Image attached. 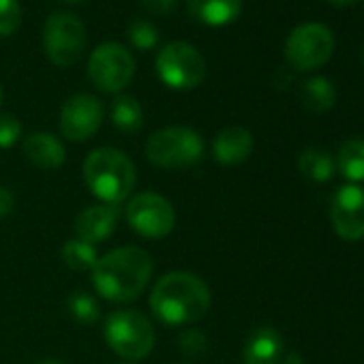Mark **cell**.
Returning a JSON list of instances; mask_svg holds the SVG:
<instances>
[{
  "label": "cell",
  "instance_id": "9",
  "mask_svg": "<svg viewBox=\"0 0 364 364\" xmlns=\"http://www.w3.org/2000/svg\"><path fill=\"white\" fill-rule=\"evenodd\" d=\"M135 75V60L120 43H101L88 60V77L103 92H120Z\"/></svg>",
  "mask_w": 364,
  "mask_h": 364
},
{
  "label": "cell",
  "instance_id": "18",
  "mask_svg": "<svg viewBox=\"0 0 364 364\" xmlns=\"http://www.w3.org/2000/svg\"><path fill=\"white\" fill-rule=\"evenodd\" d=\"M302 105L313 114H326L336 101V90L328 77H309L300 90Z\"/></svg>",
  "mask_w": 364,
  "mask_h": 364
},
{
  "label": "cell",
  "instance_id": "28",
  "mask_svg": "<svg viewBox=\"0 0 364 364\" xmlns=\"http://www.w3.org/2000/svg\"><path fill=\"white\" fill-rule=\"evenodd\" d=\"M139 5L152 16H169L176 9V0H139Z\"/></svg>",
  "mask_w": 364,
  "mask_h": 364
},
{
  "label": "cell",
  "instance_id": "10",
  "mask_svg": "<svg viewBox=\"0 0 364 364\" xmlns=\"http://www.w3.org/2000/svg\"><path fill=\"white\" fill-rule=\"evenodd\" d=\"M124 219L144 238H165L176 225V213L169 200L152 191L133 196L124 208Z\"/></svg>",
  "mask_w": 364,
  "mask_h": 364
},
{
  "label": "cell",
  "instance_id": "8",
  "mask_svg": "<svg viewBox=\"0 0 364 364\" xmlns=\"http://www.w3.org/2000/svg\"><path fill=\"white\" fill-rule=\"evenodd\" d=\"M43 48L50 63L58 67L75 65L86 48L84 24L71 14H52L43 26Z\"/></svg>",
  "mask_w": 364,
  "mask_h": 364
},
{
  "label": "cell",
  "instance_id": "13",
  "mask_svg": "<svg viewBox=\"0 0 364 364\" xmlns=\"http://www.w3.org/2000/svg\"><path fill=\"white\" fill-rule=\"evenodd\" d=\"M118 219H120V206L114 204L88 206L75 219V234L80 240L88 245H99L114 234Z\"/></svg>",
  "mask_w": 364,
  "mask_h": 364
},
{
  "label": "cell",
  "instance_id": "22",
  "mask_svg": "<svg viewBox=\"0 0 364 364\" xmlns=\"http://www.w3.org/2000/svg\"><path fill=\"white\" fill-rule=\"evenodd\" d=\"M63 262L67 268L75 270V272H88L95 268L97 259H99V253H97V247L95 245H88L80 238H73V240H67L63 245Z\"/></svg>",
  "mask_w": 364,
  "mask_h": 364
},
{
  "label": "cell",
  "instance_id": "12",
  "mask_svg": "<svg viewBox=\"0 0 364 364\" xmlns=\"http://www.w3.org/2000/svg\"><path fill=\"white\" fill-rule=\"evenodd\" d=\"M103 122V105L92 95H75L60 109V131L71 141L90 139Z\"/></svg>",
  "mask_w": 364,
  "mask_h": 364
},
{
  "label": "cell",
  "instance_id": "7",
  "mask_svg": "<svg viewBox=\"0 0 364 364\" xmlns=\"http://www.w3.org/2000/svg\"><path fill=\"white\" fill-rule=\"evenodd\" d=\"M334 37L328 26L309 22L296 26L285 41V58L296 71H313L330 60Z\"/></svg>",
  "mask_w": 364,
  "mask_h": 364
},
{
  "label": "cell",
  "instance_id": "14",
  "mask_svg": "<svg viewBox=\"0 0 364 364\" xmlns=\"http://www.w3.org/2000/svg\"><path fill=\"white\" fill-rule=\"evenodd\" d=\"M283 355H285L283 336L279 334V330L270 326L255 328L242 345L245 364H281Z\"/></svg>",
  "mask_w": 364,
  "mask_h": 364
},
{
  "label": "cell",
  "instance_id": "3",
  "mask_svg": "<svg viewBox=\"0 0 364 364\" xmlns=\"http://www.w3.org/2000/svg\"><path fill=\"white\" fill-rule=\"evenodd\" d=\"M86 187L99 198L103 204L120 206L124 200L131 198L137 171L133 161L116 148H97L92 150L82 167Z\"/></svg>",
  "mask_w": 364,
  "mask_h": 364
},
{
  "label": "cell",
  "instance_id": "21",
  "mask_svg": "<svg viewBox=\"0 0 364 364\" xmlns=\"http://www.w3.org/2000/svg\"><path fill=\"white\" fill-rule=\"evenodd\" d=\"M112 122L122 133H135L144 124V109L137 99L120 95L112 103Z\"/></svg>",
  "mask_w": 364,
  "mask_h": 364
},
{
  "label": "cell",
  "instance_id": "6",
  "mask_svg": "<svg viewBox=\"0 0 364 364\" xmlns=\"http://www.w3.org/2000/svg\"><path fill=\"white\" fill-rule=\"evenodd\" d=\"M154 71L159 80L173 90H193L198 88L208 73L204 56L185 41H171L161 48Z\"/></svg>",
  "mask_w": 364,
  "mask_h": 364
},
{
  "label": "cell",
  "instance_id": "34",
  "mask_svg": "<svg viewBox=\"0 0 364 364\" xmlns=\"http://www.w3.org/2000/svg\"><path fill=\"white\" fill-rule=\"evenodd\" d=\"M0 103H3V88H0Z\"/></svg>",
  "mask_w": 364,
  "mask_h": 364
},
{
  "label": "cell",
  "instance_id": "4",
  "mask_svg": "<svg viewBox=\"0 0 364 364\" xmlns=\"http://www.w3.org/2000/svg\"><path fill=\"white\" fill-rule=\"evenodd\" d=\"M206 144L191 127H165L146 141V156L163 169H189L204 159Z\"/></svg>",
  "mask_w": 364,
  "mask_h": 364
},
{
  "label": "cell",
  "instance_id": "26",
  "mask_svg": "<svg viewBox=\"0 0 364 364\" xmlns=\"http://www.w3.org/2000/svg\"><path fill=\"white\" fill-rule=\"evenodd\" d=\"M178 345H180V351L185 355L196 358V355H202L208 349V338H206L204 332H200L196 328H187V330L180 332Z\"/></svg>",
  "mask_w": 364,
  "mask_h": 364
},
{
  "label": "cell",
  "instance_id": "23",
  "mask_svg": "<svg viewBox=\"0 0 364 364\" xmlns=\"http://www.w3.org/2000/svg\"><path fill=\"white\" fill-rule=\"evenodd\" d=\"M67 309H69L71 317L82 326H92L101 317V306H99L97 298L88 291H82V289H77L69 296Z\"/></svg>",
  "mask_w": 364,
  "mask_h": 364
},
{
  "label": "cell",
  "instance_id": "25",
  "mask_svg": "<svg viewBox=\"0 0 364 364\" xmlns=\"http://www.w3.org/2000/svg\"><path fill=\"white\" fill-rule=\"evenodd\" d=\"M22 24V7L18 0H0V37L14 35Z\"/></svg>",
  "mask_w": 364,
  "mask_h": 364
},
{
  "label": "cell",
  "instance_id": "11",
  "mask_svg": "<svg viewBox=\"0 0 364 364\" xmlns=\"http://www.w3.org/2000/svg\"><path fill=\"white\" fill-rule=\"evenodd\" d=\"M330 221L336 236L355 242L364 238V189L355 185L341 187L330 202Z\"/></svg>",
  "mask_w": 364,
  "mask_h": 364
},
{
  "label": "cell",
  "instance_id": "32",
  "mask_svg": "<svg viewBox=\"0 0 364 364\" xmlns=\"http://www.w3.org/2000/svg\"><path fill=\"white\" fill-rule=\"evenodd\" d=\"M63 3H67V5H75V3H82V0H63Z\"/></svg>",
  "mask_w": 364,
  "mask_h": 364
},
{
  "label": "cell",
  "instance_id": "29",
  "mask_svg": "<svg viewBox=\"0 0 364 364\" xmlns=\"http://www.w3.org/2000/svg\"><path fill=\"white\" fill-rule=\"evenodd\" d=\"M14 204H16V198H14L11 189L0 187V219H5V217H9V215H11Z\"/></svg>",
  "mask_w": 364,
  "mask_h": 364
},
{
  "label": "cell",
  "instance_id": "1",
  "mask_svg": "<svg viewBox=\"0 0 364 364\" xmlns=\"http://www.w3.org/2000/svg\"><path fill=\"white\" fill-rule=\"evenodd\" d=\"M213 304L210 287L193 272H167L150 291V309L165 326H191Z\"/></svg>",
  "mask_w": 364,
  "mask_h": 364
},
{
  "label": "cell",
  "instance_id": "20",
  "mask_svg": "<svg viewBox=\"0 0 364 364\" xmlns=\"http://www.w3.org/2000/svg\"><path fill=\"white\" fill-rule=\"evenodd\" d=\"M338 171L353 182L364 180V139H345L336 152Z\"/></svg>",
  "mask_w": 364,
  "mask_h": 364
},
{
  "label": "cell",
  "instance_id": "35",
  "mask_svg": "<svg viewBox=\"0 0 364 364\" xmlns=\"http://www.w3.org/2000/svg\"><path fill=\"white\" fill-rule=\"evenodd\" d=\"M362 58H364V54H362Z\"/></svg>",
  "mask_w": 364,
  "mask_h": 364
},
{
  "label": "cell",
  "instance_id": "17",
  "mask_svg": "<svg viewBox=\"0 0 364 364\" xmlns=\"http://www.w3.org/2000/svg\"><path fill=\"white\" fill-rule=\"evenodd\" d=\"M191 18L206 26H228L242 14V0H187Z\"/></svg>",
  "mask_w": 364,
  "mask_h": 364
},
{
  "label": "cell",
  "instance_id": "5",
  "mask_svg": "<svg viewBox=\"0 0 364 364\" xmlns=\"http://www.w3.org/2000/svg\"><path fill=\"white\" fill-rule=\"evenodd\" d=\"M105 343L127 360H141L154 347V328L146 315L135 309L112 311L103 326Z\"/></svg>",
  "mask_w": 364,
  "mask_h": 364
},
{
  "label": "cell",
  "instance_id": "16",
  "mask_svg": "<svg viewBox=\"0 0 364 364\" xmlns=\"http://www.w3.org/2000/svg\"><path fill=\"white\" fill-rule=\"evenodd\" d=\"M24 154L35 167H39L43 171L63 167V163L67 159V150H65L63 141L52 133H31L24 139Z\"/></svg>",
  "mask_w": 364,
  "mask_h": 364
},
{
  "label": "cell",
  "instance_id": "31",
  "mask_svg": "<svg viewBox=\"0 0 364 364\" xmlns=\"http://www.w3.org/2000/svg\"><path fill=\"white\" fill-rule=\"evenodd\" d=\"M35 364H63V362L60 360H54V358H43V360H39Z\"/></svg>",
  "mask_w": 364,
  "mask_h": 364
},
{
  "label": "cell",
  "instance_id": "24",
  "mask_svg": "<svg viewBox=\"0 0 364 364\" xmlns=\"http://www.w3.org/2000/svg\"><path fill=\"white\" fill-rule=\"evenodd\" d=\"M127 37L131 41L133 48L137 50H152L156 43H159V31L154 28V24L146 22V20H135L131 22L129 31H127Z\"/></svg>",
  "mask_w": 364,
  "mask_h": 364
},
{
  "label": "cell",
  "instance_id": "30",
  "mask_svg": "<svg viewBox=\"0 0 364 364\" xmlns=\"http://www.w3.org/2000/svg\"><path fill=\"white\" fill-rule=\"evenodd\" d=\"M326 3H330L334 7H349V5L358 3V0H326Z\"/></svg>",
  "mask_w": 364,
  "mask_h": 364
},
{
  "label": "cell",
  "instance_id": "33",
  "mask_svg": "<svg viewBox=\"0 0 364 364\" xmlns=\"http://www.w3.org/2000/svg\"><path fill=\"white\" fill-rule=\"evenodd\" d=\"M287 364H298V360H296V358H291V362H287Z\"/></svg>",
  "mask_w": 364,
  "mask_h": 364
},
{
  "label": "cell",
  "instance_id": "2",
  "mask_svg": "<svg viewBox=\"0 0 364 364\" xmlns=\"http://www.w3.org/2000/svg\"><path fill=\"white\" fill-rule=\"evenodd\" d=\"M95 289L109 302H133L152 277V259L139 247H122L105 253L90 270Z\"/></svg>",
  "mask_w": 364,
  "mask_h": 364
},
{
  "label": "cell",
  "instance_id": "15",
  "mask_svg": "<svg viewBox=\"0 0 364 364\" xmlns=\"http://www.w3.org/2000/svg\"><path fill=\"white\" fill-rule=\"evenodd\" d=\"M253 135L245 127H225L213 141V156L221 165H240L253 152Z\"/></svg>",
  "mask_w": 364,
  "mask_h": 364
},
{
  "label": "cell",
  "instance_id": "19",
  "mask_svg": "<svg viewBox=\"0 0 364 364\" xmlns=\"http://www.w3.org/2000/svg\"><path fill=\"white\" fill-rule=\"evenodd\" d=\"M334 159L330 152H326L323 148H306L300 152L298 156V169L302 176H306L313 182H328L334 173Z\"/></svg>",
  "mask_w": 364,
  "mask_h": 364
},
{
  "label": "cell",
  "instance_id": "27",
  "mask_svg": "<svg viewBox=\"0 0 364 364\" xmlns=\"http://www.w3.org/2000/svg\"><path fill=\"white\" fill-rule=\"evenodd\" d=\"M22 135V122L14 114H0V148H11Z\"/></svg>",
  "mask_w": 364,
  "mask_h": 364
}]
</instances>
